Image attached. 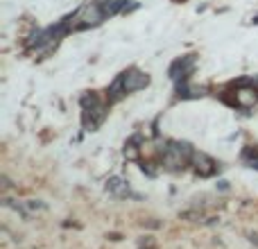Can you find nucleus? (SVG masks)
<instances>
[{
  "instance_id": "f257e3e1",
  "label": "nucleus",
  "mask_w": 258,
  "mask_h": 249,
  "mask_svg": "<svg viewBox=\"0 0 258 249\" xmlns=\"http://www.w3.org/2000/svg\"><path fill=\"white\" fill-rule=\"evenodd\" d=\"M104 16L106 14L100 2H84V5L70 16V20H73V27H95L104 20Z\"/></svg>"
},
{
  "instance_id": "f03ea898",
  "label": "nucleus",
  "mask_w": 258,
  "mask_h": 249,
  "mask_svg": "<svg viewBox=\"0 0 258 249\" xmlns=\"http://www.w3.org/2000/svg\"><path fill=\"white\" fill-rule=\"evenodd\" d=\"M233 105L238 109H254L258 105V89L249 82H240V86L233 91Z\"/></svg>"
},
{
  "instance_id": "7ed1b4c3",
  "label": "nucleus",
  "mask_w": 258,
  "mask_h": 249,
  "mask_svg": "<svg viewBox=\"0 0 258 249\" xmlns=\"http://www.w3.org/2000/svg\"><path fill=\"white\" fill-rule=\"evenodd\" d=\"M122 82H125L127 93H136V91H143L150 84V77L143 71H138V68H132V71L122 72Z\"/></svg>"
},
{
  "instance_id": "20e7f679",
  "label": "nucleus",
  "mask_w": 258,
  "mask_h": 249,
  "mask_svg": "<svg viewBox=\"0 0 258 249\" xmlns=\"http://www.w3.org/2000/svg\"><path fill=\"white\" fill-rule=\"evenodd\" d=\"M190 165L195 168V172H197L199 177H211L213 172H215V161H213L208 154H204V152H192V157H190Z\"/></svg>"
},
{
  "instance_id": "39448f33",
  "label": "nucleus",
  "mask_w": 258,
  "mask_h": 249,
  "mask_svg": "<svg viewBox=\"0 0 258 249\" xmlns=\"http://www.w3.org/2000/svg\"><path fill=\"white\" fill-rule=\"evenodd\" d=\"M106 190H109V193H113L116 197H138V195H132V193H129V186H127L120 177H111V179H109V181H106Z\"/></svg>"
},
{
  "instance_id": "423d86ee",
  "label": "nucleus",
  "mask_w": 258,
  "mask_h": 249,
  "mask_svg": "<svg viewBox=\"0 0 258 249\" xmlns=\"http://www.w3.org/2000/svg\"><path fill=\"white\" fill-rule=\"evenodd\" d=\"M125 93H127V89H125V82H122V75H120V77L116 79L111 86H109V100H113V102H116V100H120Z\"/></svg>"
},
{
  "instance_id": "0eeeda50",
  "label": "nucleus",
  "mask_w": 258,
  "mask_h": 249,
  "mask_svg": "<svg viewBox=\"0 0 258 249\" xmlns=\"http://www.w3.org/2000/svg\"><path fill=\"white\" fill-rule=\"evenodd\" d=\"M138 154H140V152H138V147H136V145H134V143H129V145H127L125 157L129 159V161H136V159H138Z\"/></svg>"
},
{
  "instance_id": "6e6552de",
  "label": "nucleus",
  "mask_w": 258,
  "mask_h": 249,
  "mask_svg": "<svg viewBox=\"0 0 258 249\" xmlns=\"http://www.w3.org/2000/svg\"><path fill=\"white\" fill-rule=\"evenodd\" d=\"M27 209H32V211H41V209H46V206H43V202H36V199H30V202H27Z\"/></svg>"
}]
</instances>
